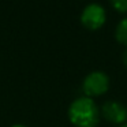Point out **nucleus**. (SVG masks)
Here are the masks:
<instances>
[{"instance_id": "nucleus-9", "label": "nucleus", "mask_w": 127, "mask_h": 127, "mask_svg": "<svg viewBox=\"0 0 127 127\" xmlns=\"http://www.w3.org/2000/svg\"><path fill=\"white\" fill-rule=\"evenodd\" d=\"M118 127H127V122H126V123H123V124H119Z\"/></svg>"}, {"instance_id": "nucleus-3", "label": "nucleus", "mask_w": 127, "mask_h": 127, "mask_svg": "<svg viewBox=\"0 0 127 127\" xmlns=\"http://www.w3.org/2000/svg\"><path fill=\"white\" fill-rule=\"evenodd\" d=\"M107 19V11L100 3H89L81 12V22L88 29H98Z\"/></svg>"}, {"instance_id": "nucleus-1", "label": "nucleus", "mask_w": 127, "mask_h": 127, "mask_svg": "<svg viewBox=\"0 0 127 127\" xmlns=\"http://www.w3.org/2000/svg\"><path fill=\"white\" fill-rule=\"evenodd\" d=\"M68 119L77 127H96L100 122V108L92 97L75 98L68 107Z\"/></svg>"}, {"instance_id": "nucleus-4", "label": "nucleus", "mask_w": 127, "mask_h": 127, "mask_svg": "<svg viewBox=\"0 0 127 127\" xmlns=\"http://www.w3.org/2000/svg\"><path fill=\"white\" fill-rule=\"evenodd\" d=\"M100 113L112 123L123 124L127 120V107L118 100H108L100 108Z\"/></svg>"}, {"instance_id": "nucleus-5", "label": "nucleus", "mask_w": 127, "mask_h": 127, "mask_svg": "<svg viewBox=\"0 0 127 127\" xmlns=\"http://www.w3.org/2000/svg\"><path fill=\"white\" fill-rule=\"evenodd\" d=\"M115 37L119 42L127 44V17L122 18L115 28Z\"/></svg>"}, {"instance_id": "nucleus-7", "label": "nucleus", "mask_w": 127, "mask_h": 127, "mask_svg": "<svg viewBox=\"0 0 127 127\" xmlns=\"http://www.w3.org/2000/svg\"><path fill=\"white\" fill-rule=\"evenodd\" d=\"M123 63H124V64H126V66H127V49H126V51H124V52H123Z\"/></svg>"}, {"instance_id": "nucleus-6", "label": "nucleus", "mask_w": 127, "mask_h": 127, "mask_svg": "<svg viewBox=\"0 0 127 127\" xmlns=\"http://www.w3.org/2000/svg\"><path fill=\"white\" fill-rule=\"evenodd\" d=\"M111 4H112L113 8L120 12L127 11V0H111Z\"/></svg>"}, {"instance_id": "nucleus-2", "label": "nucleus", "mask_w": 127, "mask_h": 127, "mask_svg": "<svg viewBox=\"0 0 127 127\" xmlns=\"http://www.w3.org/2000/svg\"><path fill=\"white\" fill-rule=\"evenodd\" d=\"M109 77L101 70L90 71L82 81V89L88 97H94L105 93L109 88Z\"/></svg>"}, {"instance_id": "nucleus-8", "label": "nucleus", "mask_w": 127, "mask_h": 127, "mask_svg": "<svg viewBox=\"0 0 127 127\" xmlns=\"http://www.w3.org/2000/svg\"><path fill=\"white\" fill-rule=\"evenodd\" d=\"M11 127H26L25 124H12Z\"/></svg>"}]
</instances>
